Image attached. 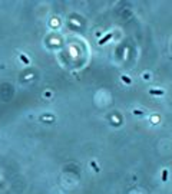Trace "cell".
Masks as SVG:
<instances>
[{
    "instance_id": "obj_1",
    "label": "cell",
    "mask_w": 172,
    "mask_h": 194,
    "mask_svg": "<svg viewBox=\"0 0 172 194\" xmlns=\"http://www.w3.org/2000/svg\"><path fill=\"white\" fill-rule=\"evenodd\" d=\"M112 36H113L112 33H108L106 36H105V37H102V39H100V40L98 42V45H103V43H106L108 40H110V39H112Z\"/></svg>"
},
{
    "instance_id": "obj_2",
    "label": "cell",
    "mask_w": 172,
    "mask_h": 194,
    "mask_svg": "<svg viewBox=\"0 0 172 194\" xmlns=\"http://www.w3.org/2000/svg\"><path fill=\"white\" fill-rule=\"evenodd\" d=\"M149 94L151 95H164V91L162 89H151Z\"/></svg>"
},
{
    "instance_id": "obj_3",
    "label": "cell",
    "mask_w": 172,
    "mask_h": 194,
    "mask_svg": "<svg viewBox=\"0 0 172 194\" xmlns=\"http://www.w3.org/2000/svg\"><path fill=\"white\" fill-rule=\"evenodd\" d=\"M166 180H168V170H164V171H162V181H166Z\"/></svg>"
},
{
    "instance_id": "obj_4",
    "label": "cell",
    "mask_w": 172,
    "mask_h": 194,
    "mask_svg": "<svg viewBox=\"0 0 172 194\" xmlns=\"http://www.w3.org/2000/svg\"><path fill=\"white\" fill-rule=\"evenodd\" d=\"M122 81H123L125 84H128V85H129V84H131V82H132V81H131V78H129V76H125V75H123V76H122Z\"/></svg>"
},
{
    "instance_id": "obj_5",
    "label": "cell",
    "mask_w": 172,
    "mask_h": 194,
    "mask_svg": "<svg viewBox=\"0 0 172 194\" xmlns=\"http://www.w3.org/2000/svg\"><path fill=\"white\" fill-rule=\"evenodd\" d=\"M20 59H22V60H23V62L26 63V65H27V63H29V59L26 58V55H20Z\"/></svg>"
},
{
    "instance_id": "obj_6",
    "label": "cell",
    "mask_w": 172,
    "mask_h": 194,
    "mask_svg": "<svg viewBox=\"0 0 172 194\" xmlns=\"http://www.w3.org/2000/svg\"><path fill=\"white\" fill-rule=\"evenodd\" d=\"M133 114H135V115H142V112H141V111H138V109L133 111Z\"/></svg>"
}]
</instances>
